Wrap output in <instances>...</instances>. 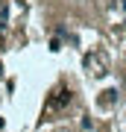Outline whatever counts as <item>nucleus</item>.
I'll use <instances>...</instances> for the list:
<instances>
[{
	"label": "nucleus",
	"instance_id": "nucleus-1",
	"mask_svg": "<svg viewBox=\"0 0 126 132\" xmlns=\"http://www.w3.org/2000/svg\"><path fill=\"white\" fill-rule=\"evenodd\" d=\"M70 100H73V91H70L68 85H56V88H53V94L47 97L44 114H53V112H62V109H68Z\"/></svg>",
	"mask_w": 126,
	"mask_h": 132
},
{
	"label": "nucleus",
	"instance_id": "nucleus-2",
	"mask_svg": "<svg viewBox=\"0 0 126 132\" xmlns=\"http://www.w3.org/2000/svg\"><path fill=\"white\" fill-rule=\"evenodd\" d=\"M6 21V0H0V24Z\"/></svg>",
	"mask_w": 126,
	"mask_h": 132
}]
</instances>
